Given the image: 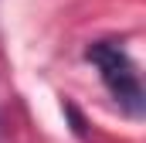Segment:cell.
I'll return each instance as SVG.
<instances>
[{
    "instance_id": "6da1fadb",
    "label": "cell",
    "mask_w": 146,
    "mask_h": 143,
    "mask_svg": "<svg viewBox=\"0 0 146 143\" xmlns=\"http://www.w3.org/2000/svg\"><path fill=\"white\" fill-rule=\"evenodd\" d=\"M85 58L99 68L106 89L112 92V99L119 106L126 109L129 116H143V109H146L143 82H139V72H136L129 51L122 44H115V41H95V44H88Z\"/></svg>"
}]
</instances>
